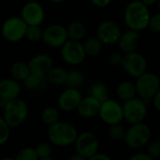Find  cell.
Here are the masks:
<instances>
[{
	"label": "cell",
	"mask_w": 160,
	"mask_h": 160,
	"mask_svg": "<svg viewBox=\"0 0 160 160\" xmlns=\"http://www.w3.org/2000/svg\"><path fill=\"white\" fill-rule=\"evenodd\" d=\"M123 18L128 29L139 32L148 28L151 14L149 8L139 0H133L125 7Z\"/></svg>",
	"instance_id": "obj_1"
},
{
	"label": "cell",
	"mask_w": 160,
	"mask_h": 160,
	"mask_svg": "<svg viewBox=\"0 0 160 160\" xmlns=\"http://www.w3.org/2000/svg\"><path fill=\"white\" fill-rule=\"evenodd\" d=\"M78 136L77 128L71 122L58 121L49 126L47 137L49 142L57 147H68L73 145Z\"/></svg>",
	"instance_id": "obj_2"
},
{
	"label": "cell",
	"mask_w": 160,
	"mask_h": 160,
	"mask_svg": "<svg viewBox=\"0 0 160 160\" xmlns=\"http://www.w3.org/2000/svg\"><path fill=\"white\" fill-rule=\"evenodd\" d=\"M28 112L29 109L27 102L23 99L17 98L7 102L5 108H3L2 118L11 129L16 128L26 122Z\"/></svg>",
	"instance_id": "obj_3"
},
{
	"label": "cell",
	"mask_w": 160,
	"mask_h": 160,
	"mask_svg": "<svg viewBox=\"0 0 160 160\" xmlns=\"http://www.w3.org/2000/svg\"><path fill=\"white\" fill-rule=\"evenodd\" d=\"M134 84L138 98L147 103L152 101V97L160 89V78L156 73L147 71L136 78Z\"/></svg>",
	"instance_id": "obj_4"
},
{
	"label": "cell",
	"mask_w": 160,
	"mask_h": 160,
	"mask_svg": "<svg viewBox=\"0 0 160 160\" xmlns=\"http://www.w3.org/2000/svg\"><path fill=\"white\" fill-rule=\"evenodd\" d=\"M151 136V129L146 123H136L130 125L126 129L123 141L129 148L138 150L149 143Z\"/></svg>",
	"instance_id": "obj_5"
},
{
	"label": "cell",
	"mask_w": 160,
	"mask_h": 160,
	"mask_svg": "<svg viewBox=\"0 0 160 160\" xmlns=\"http://www.w3.org/2000/svg\"><path fill=\"white\" fill-rule=\"evenodd\" d=\"M123 120L130 125L143 122L148 114L147 103L135 97L122 105Z\"/></svg>",
	"instance_id": "obj_6"
},
{
	"label": "cell",
	"mask_w": 160,
	"mask_h": 160,
	"mask_svg": "<svg viewBox=\"0 0 160 160\" xmlns=\"http://www.w3.org/2000/svg\"><path fill=\"white\" fill-rule=\"evenodd\" d=\"M27 28V24L20 16H12L2 24L1 35L9 42H18L25 39Z\"/></svg>",
	"instance_id": "obj_7"
},
{
	"label": "cell",
	"mask_w": 160,
	"mask_h": 160,
	"mask_svg": "<svg viewBox=\"0 0 160 160\" xmlns=\"http://www.w3.org/2000/svg\"><path fill=\"white\" fill-rule=\"evenodd\" d=\"M75 152L82 155L86 159L98 152L99 139L92 131H84L78 133V136L73 143Z\"/></svg>",
	"instance_id": "obj_8"
},
{
	"label": "cell",
	"mask_w": 160,
	"mask_h": 160,
	"mask_svg": "<svg viewBox=\"0 0 160 160\" xmlns=\"http://www.w3.org/2000/svg\"><path fill=\"white\" fill-rule=\"evenodd\" d=\"M121 66L129 76L138 78L145 72H147L148 62L142 54L135 51L123 55Z\"/></svg>",
	"instance_id": "obj_9"
},
{
	"label": "cell",
	"mask_w": 160,
	"mask_h": 160,
	"mask_svg": "<svg viewBox=\"0 0 160 160\" xmlns=\"http://www.w3.org/2000/svg\"><path fill=\"white\" fill-rule=\"evenodd\" d=\"M98 116L100 117L102 122L108 126L122 123V122L123 121L122 105H121L116 100L108 98L105 102L101 103Z\"/></svg>",
	"instance_id": "obj_10"
},
{
	"label": "cell",
	"mask_w": 160,
	"mask_h": 160,
	"mask_svg": "<svg viewBox=\"0 0 160 160\" xmlns=\"http://www.w3.org/2000/svg\"><path fill=\"white\" fill-rule=\"evenodd\" d=\"M60 56L63 61L71 66L80 65L86 58L82 42L72 40H68L60 47Z\"/></svg>",
	"instance_id": "obj_11"
},
{
	"label": "cell",
	"mask_w": 160,
	"mask_h": 160,
	"mask_svg": "<svg viewBox=\"0 0 160 160\" xmlns=\"http://www.w3.org/2000/svg\"><path fill=\"white\" fill-rule=\"evenodd\" d=\"M122 32V31L118 23L113 20H105L98 25L96 37L103 45H113L117 44Z\"/></svg>",
	"instance_id": "obj_12"
},
{
	"label": "cell",
	"mask_w": 160,
	"mask_h": 160,
	"mask_svg": "<svg viewBox=\"0 0 160 160\" xmlns=\"http://www.w3.org/2000/svg\"><path fill=\"white\" fill-rule=\"evenodd\" d=\"M20 17L27 24V26L41 27L45 18V12L41 3L32 0L24 4L21 10Z\"/></svg>",
	"instance_id": "obj_13"
},
{
	"label": "cell",
	"mask_w": 160,
	"mask_h": 160,
	"mask_svg": "<svg viewBox=\"0 0 160 160\" xmlns=\"http://www.w3.org/2000/svg\"><path fill=\"white\" fill-rule=\"evenodd\" d=\"M42 41L51 48H60L68 41L66 28L59 24L48 26L42 30Z\"/></svg>",
	"instance_id": "obj_14"
},
{
	"label": "cell",
	"mask_w": 160,
	"mask_h": 160,
	"mask_svg": "<svg viewBox=\"0 0 160 160\" xmlns=\"http://www.w3.org/2000/svg\"><path fill=\"white\" fill-rule=\"evenodd\" d=\"M82 97L83 96L79 90L66 88L59 93L57 100V104L61 111L72 112L76 110Z\"/></svg>",
	"instance_id": "obj_15"
},
{
	"label": "cell",
	"mask_w": 160,
	"mask_h": 160,
	"mask_svg": "<svg viewBox=\"0 0 160 160\" xmlns=\"http://www.w3.org/2000/svg\"><path fill=\"white\" fill-rule=\"evenodd\" d=\"M30 72L44 74L50 71V69L54 66V62L52 58L44 53H39L33 56L28 62Z\"/></svg>",
	"instance_id": "obj_16"
},
{
	"label": "cell",
	"mask_w": 160,
	"mask_h": 160,
	"mask_svg": "<svg viewBox=\"0 0 160 160\" xmlns=\"http://www.w3.org/2000/svg\"><path fill=\"white\" fill-rule=\"evenodd\" d=\"M139 42H140V38L138 32L127 29L122 32V35L117 44L119 46L120 52L124 55V54L135 52L139 44Z\"/></svg>",
	"instance_id": "obj_17"
},
{
	"label": "cell",
	"mask_w": 160,
	"mask_h": 160,
	"mask_svg": "<svg viewBox=\"0 0 160 160\" xmlns=\"http://www.w3.org/2000/svg\"><path fill=\"white\" fill-rule=\"evenodd\" d=\"M21 90L20 83L12 77L0 80V98L7 102L19 98Z\"/></svg>",
	"instance_id": "obj_18"
},
{
	"label": "cell",
	"mask_w": 160,
	"mask_h": 160,
	"mask_svg": "<svg viewBox=\"0 0 160 160\" xmlns=\"http://www.w3.org/2000/svg\"><path fill=\"white\" fill-rule=\"evenodd\" d=\"M101 103L95 100L94 98L87 95L82 97L76 110L80 117L84 119H92L98 116Z\"/></svg>",
	"instance_id": "obj_19"
},
{
	"label": "cell",
	"mask_w": 160,
	"mask_h": 160,
	"mask_svg": "<svg viewBox=\"0 0 160 160\" xmlns=\"http://www.w3.org/2000/svg\"><path fill=\"white\" fill-rule=\"evenodd\" d=\"M23 83L24 87L30 92H42L49 85L46 75L34 72H30Z\"/></svg>",
	"instance_id": "obj_20"
},
{
	"label": "cell",
	"mask_w": 160,
	"mask_h": 160,
	"mask_svg": "<svg viewBox=\"0 0 160 160\" xmlns=\"http://www.w3.org/2000/svg\"><path fill=\"white\" fill-rule=\"evenodd\" d=\"M66 28V32L68 36V40L81 42L87 33L86 26L80 21L74 20L68 24Z\"/></svg>",
	"instance_id": "obj_21"
},
{
	"label": "cell",
	"mask_w": 160,
	"mask_h": 160,
	"mask_svg": "<svg viewBox=\"0 0 160 160\" xmlns=\"http://www.w3.org/2000/svg\"><path fill=\"white\" fill-rule=\"evenodd\" d=\"M116 94L118 98L123 103L135 98L137 95L135 84L129 80H123L118 84L116 88Z\"/></svg>",
	"instance_id": "obj_22"
},
{
	"label": "cell",
	"mask_w": 160,
	"mask_h": 160,
	"mask_svg": "<svg viewBox=\"0 0 160 160\" xmlns=\"http://www.w3.org/2000/svg\"><path fill=\"white\" fill-rule=\"evenodd\" d=\"M68 70L61 66H53L46 73V78L49 84L60 86L65 84L67 79Z\"/></svg>",
	"instance_id": "obj_23"
},
{
	"label": "cell",
	"mask_w": 160,
	"mask_h": 160,
	"mask_svg": "<svg viewBox=\"0 0 160 160\" xmlns=\"http://www.w3.org/2000/svg\"><path fill=\"white\" fill-rule=\"evenodd\" d=\"M86 82V76L83 72L77 69H72L68 71L65 85L67 88H72L79 90Z\"/></svg>",
	"instance_id": "obj_24"
},
{
	"label": "cell",
	"mask_w": 160,
	"mask_h": 160,
	"mask_svg": "<svg viewBox=\"0 0 160 160\" xmlns=\"http://www.w3.org/2000/svg\"><path fill=\"white\" fill-rule=\"evenodd\" d=\"M89 96L94 98L100 103L105 102L109 98V92L108 86L101 81L94 82L89 89Z\"/></svg>",
	"instance_id": "obj_25"
},
{
	"label": "cell",
	"mask_w": 160,
	"mask_h": 160,
	"mask_svg": "<svg viewBox=\"0 0 160 160\" xmlns=\"http://www.w3.org/2000/svg\"><path fill=\"white\" fill-rule=\"evenodd\" d=\"M10 72L12 75V78L16 80V81L20 82V81H24V80L29 75L30 73V70L28 68V63H25L23 61H16L14 62L11 69H10Z\"/></svg>",
	"instance_id": "obj_26"
},
{
	"label": "cell",
	"mask_w": 160,
	"mask_h": 160,
	"mask_svg": "<svg viewBox=\"0 0 160 160\" xmlns=\"http://www.w3.org/2000/svg\"><path fill=\"white\" fill-rule=\"evenodd\" d=\"M83 44V49L86 57L94 58L100 55L103 49V43L98 40L97 37H91L87 39Z\"/></svg>",
	"instance_id": "obj_27"
},
{
	"label": "cell",
	"mask_w": 160,
	"mask_h": 160,
	"mask_svg": "<svg viewBox=\"0 0 160 160\" xmlns=\"http://www.w3.org/2000/svg\"><path fill=\"white\" fill-rule=\"evenodd\" d=\"M41 120L43 124L51 126L59 121V112L54 107H46L41 113Z\"/></svg>",
	"instance_id": "obj_28"
},
{
	"label": "cell",
	"mask_w": 160,
	"mask_h": 160,
	"mask_svg": "<svg viewBox=\"0 0 160 160\" xmlns=\"http://www.w3.org/2000/svg\"><path fill=\"white\" fill-rule=\"evenodd\" d=\"M125 131H126V128L122 123H117V124H113L109 126L108 134L110 139L114 141H121V140H123L124 138Z\"/></svg>",
	"instance_id": "obj_29"
},
{
	"label": "cell",
	"mask_w": 160,
	"mask_h": 160,
	"mask_svg": "<svg viewBox=\"0 0 160 160\" xmlns=\"http://www.w3.org/2000/svg\"><path fill=\"white\" fill-rule=\"evenodd\" d=\"M13 158L14 160H39L34 147L29 146L23 147L22 149H20Z\"/></svg>",
	"instance_id": "obj_30"
},
{
	"label": "cell",
	"mask_w": 160,
	"mask_h": 160,
	"mask_svg": "<svg viewBox=\"0 0 160 160\" xmlns=\"http://www.w3.org/2000/svg\"><path fill=\"white\" fill-rule=\"evenodd\" d=\"M34 149H35V152H36L39 159L52 156L53 145L49 141H41L39 143H37V145L34 147Z\"/></svg>",
	"instance_id": "obj_31"
},
{
	"label": "cell",
	"mask_w": 160,
	"mask_h": 160,
	"mask_svg": "<svg viewBox=\"0 0 160 160\" xmlns=\"http://www.w3.org/2000/svg\"><path fill=\"white\" fill-rule=\"evenodd\" d=\"M42 29L39 26H28L26 30L25 39L30 42H37L42 41Z\"/></svg>",
	"instance_id": "obj_32"
},
{
	"label": "cell",
	"mask_w": 160,
	"mask_h": 160,
	"mask_svg": "<svg viewBox=\"0 0 160 160\" xmlns=\"http://www.w3.org/2000/svg\"><path fill=\"white\" fill-rule=\"evenodd\" d=\"M11 137V128L6 123L4 119L0 117V146L8 142Z\"/></svg>",
	"instance_id": "obj_33"
},
{
	"label": "cell",
	"mask_w": 160,
	"mask_h": 160,
	"mask_svg": "<svg viewBox=\"0 0 160 160\" xmlns=\"http://www.w3.org/2000/svg\"><path fill=\"white\" fill-rule=\"evenodd\" d=\"M146 153L150 157H152L153 160L159 158L160 157V142L158 140H156V141H152V142L148 143Z\"/></svg>",
	"instance_id": "obj_34"
},
{
	"label": "cell",
	"mask_w": 160,
	"mask_h": 160,
	"mask_svg": "<svg viewBox=\"0 0 160 160\" xmlns=\"http://www.w3.org/2000/svg\"><path fill=\"white\" fill-rule=\"evenodd\" d=\"M148 28L153 33H160V12L151 16Z\"/></svg>",
	"instance_id": "obj_35"
},
{
	"label": "cell",
	"mask_w": 160,
	"mask_h": 160,
	"mask_svg": "<svg viewBox=\"0 0 160 160\" xmlns=\"http://www.w3.org/2000/svg\"><path fill=\"white\" fill-rule=\"evenodd\" d=\"M122 58H123V54H122L121 52H112L108 56V61L113 66H121Z\"/></svg>",
	"instance_id": "obj_36"
},
{
	"label": "cell",
	"mask_w": 160,
	"mask_h": 160,
	"mask_svg": "<svg viewBox=\"0 0 160 160\" xmlns=\"http://www.w3.org/2000/svg\"><path fill=\"white\" fill-rule=\"evenodd\" d=\"M127 160H153L146 152H136L128 157Z\"/></svg>",
	"instance_id": "obj_37"
},
{
	"label": "cell",
	"mask_w": 160,
	"mask_h": 160,
	"mask_svg": "<svg viewBox=\"0 0 160 160\" xmlns=\"http://www.w3.org/2000/svg\"><path fill=\"white\" fill-rule=\"evenodd\" d=\"M90 2L93 6L103 9V8H107L108 6H109L110 3L112 2V0H90Z\"/></svg>",
	"instance_id": "obj_38"
},
{
	"label": "cell",
	"mask_w": 160,
	"mask_h": 160,
	"mask_svg": "<svg viewBox=\"0 0 160 160\" xmlns=\"http://www.w3.org/2000/svg\"><path fill=\"white\" fill-rule=\"evenodd\" d=\"M87 160H113L112 157L107 153L104 152H96L95 154L92 155L90 158H88Z\"/></svg>",
	"instance_id": "obj_39"
},
{
	"label": "cell",
	"mask_w": 160,
	"mask_h": 160,
	"mask_svg": "<svg viewBox=\"0 0 160 160\" xmlns=\"http://www.w3.org/2000/svg\"><path fill=\"white\" fill-rule=\"evenodd\" d=\"M152 103L153 108H154L158 112H160V89H159L158 92L155 93V95L152 97Z\"/></svg>",
	"instance_id": "obj_40"
},
{
	"label": "cell",
	"mask_w": 160,
	"mask_h": 160,
	"mask_svg": "<svg viewBox=\"0 0 160 160\" xmlns=\"http://www.w3.org/2000/svg\"><path fill=\"white\" fill-rule=\"evenodd\" d=\"M139 1H140L143 5H145L146 7L149 8V7L154 5V4L157 2V0H139Z\"/></svg>",
	"instance_id": "obj_41"
},
{
	"label": "cell",
	"mask_w": 160,
	"mask_h": 160,
	"mask_svg": "<svg viewBox=\"0 0 160 160\" xmlns=\"http://www.w3.org/2000/svg\"><path fill=\"white\" fill-rule=\"evenodd\" d=\"M68 160H87L85 157H83L82 155H80V154H78V153H73V154H72L70 157H69V159Z\"/></svg>",
	"instance_id": "obj_42"
},
{
	"label": "cell",
	"mask_w": 160,
	"mask_h": 160,
	"mask_svg": "<svg viewBox=\"0 0 160 160\" xmlns=\"http://www.w3.org/2000/svg\"><path fill=\"white\" fill-rule=\"evenodd\" d=\"M50 2H52V3H54V4H59V3H62V2H64L65 0H49Z\"/></svg>",
	"instance_id": "obj_43"
},
{
	"label": "cell",
	"mask_w": 160,
	"mask_h": 160,
	"mask_svg": "<svg viewBox=\"0 0 160 160\" xmlns=\"http://www.w3.org/2000/svg\"><path fill=\"white\" fill-rule=\"evenodd\" d=\"M1 160H14L13 157H10V156H6V157H3Z\"/></svg>",
	"instance_id": "obj_44"
},
{
	"label": "cell",
	"mask_w": 160,
	"mask_h": 160,
	"mask_svg": "<svg viewBox=\"0 0 160 160\" xmlns=\"http://www.w3.org/2000/svg\"><path fill=\"white\" fill-rule=\"evenodd\" d=\"M39 160H56V159L53 158L52 156H50V157H46V158H41V159H39Z\"/></svg>",
	"instance_id": "obj_45"
},
{
	"label": "cell",
	"mask_w": 160,
	"mask_h": 160,
	"mask_svg": "<svg viewBox=\"0 0 160 160\" xmlns=\"http://www.w3.org/2000/svg\"><path fill=\"white\" fill-rule=\"evenodd\" d=\"M157 8H158V11H159V12H160V0H157Z\"/></svg>",
	"instance_id": "obj_46"
},
{
	"label": "cell",
	"mask_w": 160,
	"mask_h": 160,
	"mask_svg": "<svg viewBox=\"0 0 160 160\" xmlns=\"http://www.w3.org/2000/svg\"><path fill=\"white\" fill-rule=\"evenodd\" d=\"M158 141H159V142H160V138H159V139H158Z\"/></svg>",
	"instance_id": "obj_47"
}]
</instances>
